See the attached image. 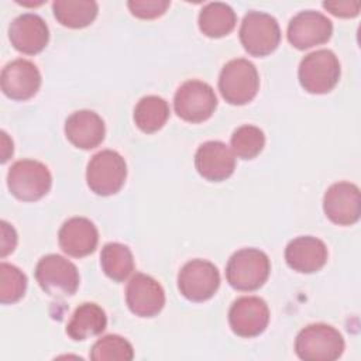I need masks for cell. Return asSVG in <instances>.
<instances>
[{
  "label": "cell",
  "instance_id": "cell-27",
  "mask_svg": "<svg viewBox=\"0 0 361 361\" xmlns=\"http://www.w3.org/2000/svg\"><path fill=\"white\" fill-rule=\"evenodd\" d=\"M90 358L94 361H130L134 358V348L124 337L107 334L92 345Z\"/></svg>",
  "mask_w": 361,
  "mask_h": 361
},
{
  "label": "cell",
  "instance_id": "cell-12",
  "mask_svg": "<svg viewBox=\"0 0 361 361\" xmlns=\"http://www.w3.org/2000/svg\"><path fill=\"white\" fill-rule=\"evenodd\" d=\"M333 34V23L322 13L306 10L300 11L289 20L288 41L296 49H309L322 45L330 39Z\"/></svg>",
  "mask_w": 361,
  "mask_h": 361
},
{
  "label": "cell",
  "instance_id": "cell-18",
  "mask_svg": "<svg viewBox=\"0 0 361 361\" xmlns=\"http://www.w3.org/2000/svg\"><path fill=\"white\" fill-rule=\"evenodd\" d=\"M326 244L313 235H300L290 240L285 248V261L289 268L300 274L320 271L327 262Z\"/></svg>",
  "mask_w": 361,
  "mask_h": 361
},
{
  "label": "cell",
  "instance_id": "cell-13",
  "mask_svg": "<svg viewBox=\"0 0 361 361\" xmlns=\"http://www.w3.org/2000/svg\"><path fill=\"white\" fill-rule=\"evenodd\" d=\"M323 210L326 217L338 226H351L361 216V195L357 185L350 182L333 183L324 193Z\"/></svg>",
  "mask_w": 361,
  "mask_h": 361
},
{
  "label": "cell",
  "instance_id": "cell-22",
  "mask_svg": "<svg viewBox=\"0 0 361 361\" xmlns=\"http://www.w3.org/2000/svg\"><path fill=\"white\" fill-rule=\"evenodd\" d=\"M237 23L234 10L221 1L207 3L199 13V30L209 38H221L230 34Z\"/></svg>",
  "mask_w": 361,
  "mask_h": 361
},
{
  "label": "cell",
  "instance_id": "cell-26",
  "mask_svg": "<svg viewBox=\"0 0 361 361\" xmlns=\"http://www.w3.org/2000/svg\"><path fill=\"white\" fill-rule=\"evenodd\" d=\"M265 145L264 131L251 124L240 126L231 135V151L241 159H254Z\"/></svg>",
  "mask_w": 361,
  "mask_h": 361
},
{
  "label": "cell",
  "instance_id": "cell-3",
  "mask_svg": "<svg viewBox=\"0 0 361 361\" xmlns=\"http://www.w3.org/2000/svg\"><path fill=\"white\" fill-rule=\"evenodd\" d=\"M259 76L255 65L244 58L228 61L219 76L223 99L234 106L250 103L258 93Z\"/></svg>",
  "mask_w": 361,
  "mask_h": 361
},
{
  "label": "cell",
  "instance_id": "cell-15",
  "mask_svg": "<svg viewBox=\"0 0 361 361\" xmlns=\"http://www.w3.org/2000/svg\"><path fill=\"white\" fill-rule=\"evenodd\" d=\"M1 90L13 100H28L37 94L41 86V73L28 59H14L1 71Z\"/></svg>",
  "mask_w": 361,
  "mask_h": 361
},
{
  "label": "cell",
  "instance_id": "cell-10",
  "mask_svg": "<svg viewBox=\"0 0 361 361\" xmlns=\"http://www.w3.org/2000/svg\"><path fill=\"white\" fill-rule=\"evenodd\" d=\"M220 286V274L214 264L206 259L186 262L178 274V289L190 302H204L214 296Z\"/></svg>",
  "mask_w": 361,
  "mask_h": 361
},
{
  "label": "cell",
  "instance_id": "cell-28",
  "mask_svg": "<svg viewBox=\"0 0 361 361\" xmlns=\"http://www.w3.org/2000/svg\"><path fill=\"white\" fill-rule=\"evenodd\" d=\"M27 289V276L16 265L0 264V302L13 305L18 302Z\"/></svg>",
  "mask_w": 361,
  "mask_h": 361
},
{
  "label": "cell",
  "instance_id": "cell-24",
  "mask_svg": "<svg viewBox=\"0 0 361 361\" xmlns=\"http://www.w3.org/2000/svg\"><path fill=\"white\" fill-rule=\"evenodd\" d=\"M168 118L169 104L159 96H144L134 107V123L142 133L151 134L161 130Z\"/></svg>",
  "mask_w": 361,
  "mask_h": 361
},
{
  "label": "cell",
  "instance_id": "cell-6",
  "mask_svg": "<svg viewBox=\"0 0 361 361\" xmlns=\"http://www.w3.org/2000/svg\"><path fill=\"white\" fill-rule=\"evenodd\" d=\"M126 178V161L113 149L96 152L86 168V183L89 189L99 196H111L117 193L123 188Z\"/></svg>",
  "mask_w": 361,
  "mask_h": 361
},
{
  "label": "cell",
  "instance_id": "cell-25",
  "mask_svg": "<svg viewBox=\"0 0 361 361\" xmlns=\"http://www.w3.org/2000/svg\"><path fill=\"white\" fill-rule=\"evenodd\" d=\"M100 265L106 276L114 282H123L134 271V257L127 245L107 243L100 252Z\"/></svg>",
  "mask_w": 361,
  "mask_h": 361
},
{
  "label": "cell",
  "instance_id": "cell-17",
  "mask_svg": "<svg viewBox=\"0 0 361 361\" xmlns=\"http://www.w3.org/2000/svg\"><path fill=\"white\" fill-rule=\"evenodd\" d=\"M195 166L206 180L221 182L233 175L235 155L221 141H206L199 145L195 154Z\"/></svg>",
  "mask_w": 361,
  "mask_h": 361
},
{
  "label": "cell",
  "instance_id": "cell-1",
  "mask_svg": "<svg viewBox=\"0 0 361 361\" xmlns=\"http://www.w3.org/2000/svg\"><path fill=\"white\" fill-rule=\"evenodd\" d=\"M269 272V258L258 248H241L235 251L226 267L228 285L243 292L259 289L267 282Z\"/></svg>",
  "mask_w": 361,
  "mask_h": 361
},
{
  "label": "cell",
  "instance_id": "cell-16",
  "mask_svg": "<svg viewBox=\"0 0 361 361\" xmlns=\"http://www.w3.org/2000/svg\"><path fill=\"white\" fill-rule=\"evenodd\" d=\"M8 39L18 52L35 55L47 47L49 30L41 16L24 13L10 23Z\"/></svg>",
  "mask_w": 361,
  "mask_h": 361
},
{
  "label": "cell",
  "instance_id": "cell-31",
  "mask_svg": "<svg viewBox=\"0 0 361 361\" xmlns=\"http://www.w3.org/2000/svg\"><path fill=\"white\" fill-rule=\"evenodd\" d=\"M0 244H1V258H4L6 255H8L10 252L14 251L16 245H17V233L14 230L13 226H10L7 221H1V238H0Z\"/></svg>",
  "mask_w": 361,
  "mask_h": 361
},
{
  "label": "cell",
  "instance_id": "cell-20",
  "mask_svg": "<svg viewBox=\"0 0 361 361\" xmlns=\"http://www.w3.org/2000/svg\"><path fill=\"white\" fill-rule=\"evenodd\" d=\"M106 127L103 118L92 110H78L65 121L68 141L80 149H92L104 140Z\"/></svg>",
  "mask_w": 361,
  "mask_h": 361
},
{
  "label": "cell",
  "instance_id": "cell-8",
  "mask_svg": "<svg viewBox=\"0 0 361 361\" xmlns=\"http://www.w3.org/2000/svg\"><path fill=\"white\" fill-rule=\"evenodd\" d=\"M243 48L252 56L272 54L281 41V28L276 18L262 11H248L240 27Z\"/></svg>",
  "mask_w": 361,
  "mask_h": 361
},
{
  "label": "cell",
  "instance_id": "cell-9",
  "mask_svg": "<svg viewBox=\"0 0 361 361\" xmlns=\"http://www.w3.org/2000/svg\"><path fill=\"white\" fill-rule=\"evenodd\" d=\"M173 107L178 117L188 123H202L212 117L217 107V97L213 87L202 80L183 82L173 97Z\"/></svg>",
  "mask_w": 361,
  "mask_h": 361
},
{
  "label": "cell",
  "instance_id": "cell-14",
  "mask_svg": "<svg viewBox=\"0 0 361 361\" xmlns=\"http://www.w3.org/2000/svg\"><path fill=\"white\" fill-rule=\"evenodd\" d=\"M126 303L135 316L154 317L165 306L164 288L152 276L137 272L127 283Z\"/></svg>",
  "mask_w": 361,
  "mask_h": 361
},
{
  "label": "cell",
  "instance_id": "cell-23",
  "mask_svg": "<svg viewBox=\"0 0 361 361\" xmlns=\"http://www.w3.org/2000/svg\"><path fill=\"white\" fill-rule=\"evenodd\" d=\"M52 11L59 24L68 28H85L90 25L99 13L93 0H55Z\"/></svg>",
  "mask_w": 361,
  "mask_h": 361
},
{
  "label": "cell",
  "instance_id": "cell-21",
  "mask_svg": "<svg viewBox=\"0 0 361 361\" xmlns=\"http://www.w3.org/2000/svg\"><path fill=\"white\" fill-rule=\"evenodd\" d=\"M106 326L107 316L104 310L97 303L85 302L75 309L66 324V334L75 341H83L102 334Z\"/></svg>",
  "mask_w": 361,
  "mask_h": 361
},
{
  "label": "cell",
  "instance_id": "cell-11",
  "mask_svg": "<svg viewBox=\"0 0 361 361\" xmlns=\"http://www.w3.org/2000/svg\"><path fill=\"white\" fill-rule=\"evenodd\" d=\"M269 323V309L258 296H241L228 310V324L234 334L245 338L257 337Z\"/></svg>",
  "mask_w": 361,
  "mask_h": 361
},
{
  "label": "cell",
  "instance_id": "cell-29",
  "mask_svg": "<svg viewBox=\"0 0 361 361\" xmlns=\"http://www.w3.org/2000/svg\"><path fill=\"white\" fill-rule=\"evenodd\" d=\"M171 1L168 0H130L127 1V7L130 13L142 20H152L165 14Z\"/></svg>",
  "mask_w": 361,
  "mask_h": 361
},
{
  "label": "cell",
  "instance_id": "cell-7",
  "mask_svg": "<svg viewBox=\"0 0 361 361\" xmlns=\"http://www.w3.org/2000/svg\"><path fill=\"white\" fill-rule=\"evenodd\" d=\"M35 279L41 289L54 298L72 296L80 282L76 265L58 254L44 255L37 262Z\"/></svg>",
  "mask_w": 361,
  "mask_h": 361
},
{
  "label": "cell",
  "instance_id": "cell-2",
  "mask_svg": "<svg viewBox=\"0 0 361 361\" xmlns=\"http://www.w3.org/2000/svg\"><path fill=\"white\" fill-rule=\"evenodd\" d=\"M344 351L341 333L326 323H313L303 327L295 340V353L305 361H334Z\"/></svg>",
  "mask_w": 361,
  "mask_h": 361
},
{
  "label": "cell",
  "instance_id": "cell-5",
  "mask_svg": "<svg viewBox=\"0 0 361 361\" xmlns=\"http://www.w3.org/2000/svg\"><path fill=\"white\" fill-rule=\"evenodd\" d=\"M52 185V175L48 166L35 159L14 162L7 173L10 193L23 202H35L44 197Z\"/></svg>",
  "mask_w": 361,
  "mask_h": 361
},
{
  "label": "cell",
  "instance_id": "cell-32",
  "mask_svg": "<svg viewBox=\"0 0 361 361\" xmlns=\"http://www.w3.org/2000/svg\"><path fill=\"white\" fill-rule=\"evenodd\" d=\"M13 155V141L8 138L6 131H1V162H6Z\"/></svg>",
  "mask_w": 361,
  "mask_h": 361
},
{
  "label": "cell",
  "instance_id": "cell-4",
  "mask_svg": "<svg viewBox=\"0 0 361 361\" xmlns=\"http://www.w3.org/2000/svg\"><path fill=\"white\" fill-rule=\"evenodd\" d=\"M340 75L338 58L330 49H317L307 54L298 69L300 86L313 94H324L333 90Z\"/></svg>",
  "mask_w": 361,
  "mask_h": 361
},
{
  "label": "cell",
  "instance_id": "cell-19",
  "mask_svg": "<svg viewBox=\"0 0 361 361\" xmlns=\"http://www.w3.org/2000/svg\"><path fill=\"white\" fill-rule=\"evenodd\" d=\"M61 250L75 258L92 254L99 243V231L93 221L86 217H71L58 231Z\"/></svg>",
  "mask_w": 361,
  "mask_h": 361
},
{
  "label": "cell",
  "instance_id": "cell-30",
  "mask_svg": "<svg viewBox=\"0 0 361 361\" xmlns=\"http://www.w3.org/2000/svg\"><path fill=\"white\" fill-rule=\"evenodd\" d=\"M323 7L333 16L351 18L358 16L361 3L360 1H323Z\"/></svg>",
  "mask_w": 361,
  "mask_h": 361
}]
</instances>
